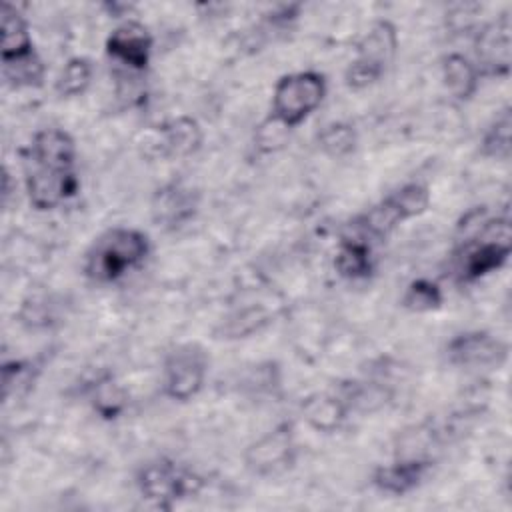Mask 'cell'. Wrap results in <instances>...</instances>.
<instances>
[{
	"mask_svg": "<svg viewBox=\"0 0 512 512\" xmlns=\"http://www.w3.org/2000/svg\"><path fill=\"white\" fill-rule=\"evenodd\" d=\"M512 254L508 214L488 216L484 206L468 210L456 226L454 276L462 284L478 282L498 272Z\"/></svg>",
	"mask_w": 512,
	"mask_h": 512,
	"instance_id": "6da1fadb",
	"label": "cell"
},
{
	"mask_svg": "<svg viewBox=\"0 0 512 512\" xmlns=\"http://www.w3.org/2000/svg\"><path fill=\"white\" fill-rule=\"evenodd\" d=\"M150 250L152 244L144 230L132 226H114L92 242L84 256L82 272L98 286L116 284L132 270L144 266Z\"/></svg>",
	"mask_w": 512,
	"mask_h": 512,
	"instance_id": "7a4b0ae2",
	"label": "cell"
},
{
	"mask_svg": "<svg viewBox=\"0 0 512 512\" xmlns=\"http://www.w3.org/2000/svg\"><path fill=\"white\" fill-rule=\"evenodd\" d=\"M134 486L146 502L162 510H172L178 502L200 494L204 478L174 458L158 456L138 466Z\"/></svg>",
	"mask_w": 512,
	"mask_h": 512,
	"instance_id": "3957f363",
	"label": "cell"
},
{
	"mask_svg": "<svg viewBox=\"0 0 512 512\" xmlns=\"http://www.w3.org/2000/svg\"><path fill=\"white\" fill-rule=\"evenodd\" d=\"M432 202L430 188L422 182H406L380 202L354 218L352 228L370 240H384L402 222L422 216Z\"/></svg>",
	"mask_w": 512,
	"mask_h": 512,
	"instance_id": "277c9868",
	"label": "cell"
},
{
	"mask_svg": "<svg viewBox=\"0 0 512 512\" xmlns=\"http://www.w3.org/2000/svg\"><path fill=\"white\" fill-rule=\"evenodd\" d=\"M398 46L396 24L388 18L374 20L356 42V56L344 70V84L350 90H364L376 84L394 62Z\"/></svg>",
	"mask_w": 512,
	"mask_h": 512,
	"instance_id": "5b68a950",
	"label": "cell"
},
{
	"mask_svg": "<svg viewBox=\"0 0 512 512\" xmlns=\"http://www.w3.org/2000/svg\"><path fill=\"white\" fill-rule=\"evenodd\" d=\"M326 92V76L318 70L282 74L272 90L270 116L284 124L288 130H294L320 108Z\"/></svg>",
	"mask_w": 512,
	"mask_h": 512,
	"instance_id": "8992f818",
	"label": "cell"
},
{
	"mask_svg": "<svg viewBox=\"0 0 512 512\" xmlns=\"http://www.w3.org/2000/svg\"><path fill=\"white\" fill-rule=\"evenodd\" d=\"M24 188L30 206L46 212L80 192V176L76 164L48 162L24 154Z\"/></svg>",
	"mask_w": 512,
	"mask_h": 512,
	"instance_id": "52a82bcc",
	"label": "cell"
},
{
	"mask_svg": "<svg viewBox=\"0 0 512 512\" xmlns=\"http://www.w3.org/2000/svg\"><path fill=\"white\" fill-rule=\"evenodd\" d=\"M210 356L198 342H186L172 348L162 362V394L172 402L196 398L208 376Z\"/></svg>",
	"mask_w": 512,
	"mask_h": 512,
	"instance_id": "ba28073f",
	"label": "cell"
},
{
	"mask_svg": "<svg viewBox=\"0 0 512 512\" xmlns=\"http://www.w3.org/2000/svg\"><path fill=\"white\" fill-rule=\"evenodd\" d=\"M246 470L256 476H278L288 472L298 460V440L294 422L284 420L252 440L242 454Z\"/></svg>",
	"mask_w": 512,
	"mask_h": 512,
	"instance_id": "9c48e42d",
	"label": "cell"
},
{
	"mask_svg": "<svg viewBox=\"0 0 512 512\" xmlns=\"http://www.w3.org/2000/svg\"><path fill=\"white\" fill-rule=\"evenodd\" d=\"M444 354L450 366L462 370H498L508 362L510 346L488 330H466L446 342Z\"/></svg>",
	"mask_w": 512,
	"mask_h": 512,
	"instance_id": "30bf717a",
	"label": "cell"
},
{
	"mask_svg": "<svg viewBox=\"0 0 512 512\" xmlns=\"http://www.w3.org/2000/svg\"><path fill=\"white\" fill-rule=\"evenodd\" d=\"M474 58L482 78H506L512 64V20L504 12L498 18L482 24L472 40Z\"/></svg>",
	"mask_w": 512,
	"mask_h": 512,
	"instance_id": "8fae6325",
	"label": "cell"
},
{
	"mask_svg": "<svg viewBox=\"0 0 512 512\" xmlns=\"http://www.w3.org/2000/svg\"><path fill=\"white\" fill-rule=\"evenodd\" d=\"M198 210L200 192L182 180H172L158 186L150 200V216L154 224L166 232L180 230L192 222Z\"/></svg>",
	"mask_w": 512,
	"mask_h": 512,
	"instance_id": "7c38bea8",
	"label": "cell"
},
{
	"mask_svg": "<svg viewBox=\"0 0 512 512\" xmlns=\"http://www.w3.org/2000/svg\"><path fill=\"white\" fill-rule=\"evenodd\" d=\"M104 52L110 60L124 66L128 72L142 74L152 60L154 38L142 22L128 18L106 36Z\"/></svg>",
	"mask_w": 512,
	"mask_h": 512,
	"instance_id": "4fadbf2b",
	"label": "cell"
},
{
	"mask_svg": "<svg viewBox=\"0 0 512 512\" xmlns=\"http://www.w3.org/2000/svg\"><path fill=\"white\" fill-rule=\"evenodd\" d=\"M434 458L394 456L388 464H378L370 474V484L386 496H406L414 492L430 474Z\"/></svg>",
	"mask_w": 512,
	"mask_h": 512,
	"instance_id": "5bb4252c",
	"label": "cell"
},
{
	"mask_svg": "<svg viewBox=\"0 0 512 512\" xmlns=\"http://www.w3.org/2000/svg\"><path fill=\"white\" fill-rule=\"evenodd\" d=\"M334 270L344 280H366L376 270V256L372 240L364 234L352 230L338 240L334 252Z\"/></svg>",
	"mask_w": 512,
	"mask_h": 512,
	"instance_id": "9a60e30c",
	"label": "cell"
},
{
	"mask_svg": "<svg viewBox=\"0 0 512 512\" xmlns=\"http://www.w3.org/2000/svg\"><path fill=\"white\" fill-rule=\"evenodd\" d=\"M350 414L348 404L338 392H314L300 402V416L318 434L338 432Z\"/></svg>",
	"mask_w": 512,
	"mask_h": 512,
	"instance_id": "2e32d148",
	"label": "cell"
},
{
	"mask_svg": "<svg viewBox=\"0 0 512 512\" xmlns=\"http://www.w3.org/2000/svg\"><path fill=\"white\" fill-rule=\"evenodd\" d=\"M204 142V130L192 116H176L166 120L158 130V152L164 158L194 156Z\"/></svg>",
	"mask_w": 512,
	"mask_h": 512,
	"instance_id": "e0dca14e",
	"label": "cell"
},
{
	"mask_svg": "<svg viewBox=\"0 0 512 512\" xmlns=\"http://www.w3.org/2000/svg\"><path fill=\"white\" fill-rule=\"evenodd\" d=\"M0 24H2V50H0L2 64H10L36 54L28 20L14 4L2 2Z\"/></svg>",
	"mask_w": 512,
	"mask_h": 512,
	"instance_id": "ac0fdd59",
	"label": "cell"
},
{
	"mask_svg": "<svg viewBox=\"0 0 512 512\" xmlns=\"http://www.w3.org/2000/svg\"><path fill=\"white\" fill-rule=\"evenodd\" d=\"M86 400L94 414L106 422L120 418L128 408V392L110 370L98 372L86 384Z\"/></svg>",
	"mask_w": 512,
	"mask_h": 512,
	"instance_id": "d6986e66",
	"label": "cell"
},
{
	"mask_svg": "<svg viewBox=\"0 0 512 512\" xmlns=\"http://www.w3.org/2000/svg\"><path fill=\"white\" fill-rule=\"evenodd\" d=\"M440 76L446 92L458 100L468 102L480 88V72L470 56L462 52H448L440 62Z\"/></svg>",
	"mask_w": 512,
	"mask_h": 512,
	"instance_id": "ffe728a7",
	"label": "cell"
},
{
	"mask_svg": "<svg viewBox=\"0 0 512 512\" xmlns=\"http://www.w3.org/2000/svg\"><path fill=\"white\" fill-rule=\"evenodd\" d=\"M26 156L38 158V160H50V162H62V164H76L78 150L76 142L70 132L64 128L48 126L34 132Z\"/></svg>",
	"mask_w": 512,
	"mask_h": 512,
	"instance_id": "44dd1931",
	"label": "cell"
},
{
	"mask_svg": "<svg viewBox=\"0 0 512 512\" xmlns=\"http://www.w3.org/2000/svg\"><path fill=\"white\" fill-rule=\"evenodd\" d=\"M338 394L344 398L350 412H374L386 406L392 398V390L374 380H348L340 384Z\"/></svg>",
	"mask_w": 512,
	"mask_h": 512,
	"instance_id": "7402d4cb",
	"label": "cell"
},
{
	"mask_svg": "<svg viewBox=\"0 0 512 512\" xmlns=\"http://www.w3.org/2000/svg\"><path fill=\"white\" fill-rule=\"evenodd\" d=\"M480 154L490 160L506 162L512 154V108L504 106L488 124L480 138Z\"/></svg>",
	"mask_w": 512,
	"mask_h": 512,
	"instance_id": "603a6c76",
	"label": "cell"
},
{
	"mask_svg": "<svg viewBox=\"0 0 512 512\" xmlns=\"http://www.w3.org/2000/svg\"><path fill=\"white\" fill-rule=\"evenodd\" d=\"M316 144L330 158H346L358 148V130L348 120H332L320 128Z\"/></svg>",
	"mask_w": 512,
	"mask_h": 512,
	"instance_id": "cb8c5ba5",
	"label": "cell"
},
{
	"mask_svg": "<svg viewBox=\"0 0 512 512\" xmlns=\"http://www.w3.org/2000/svg\"><path fill=\"white\" fill-rule=\"evenodd\" d=\"M92 76H94L92 60L86 56H72L60 68L54 80V90L60 98L82 96L90 88Z\"/></svg>",
	"mask_w": 512,
	"mask_h": 512,
	"instance_id": "d4e9b609",
	"label": "cell"
},
{
	"mask_svg": "<svg viewBox=\"0 0 512 512\" xmlns=\"http://www.w3.org/2000/svg\"><path fill=\"white\" fill-rule=\"evenodd\" d=\"M444 304V290L442 286L432 280V278H414L402 298H400V306L408 312H418V314H424V312H434V310H440Z\"/></svg>",
	"mask_w": 512,
	"mask_h": 512,
	"instance_id": "484cf974",
	"label": "cell"
},
{
	"mask_svg": "<svg viewBox=\"0 0 512 512\" xmlns=\"http://www.w3.org/2000/svg\"><path fill=\"white\" fill-rule=\"evenodd\" d=\"M266 324H270V314L262 306H248L222 322L218 338H226V340L248 338L250 334L262 330Z\"/></svg>",
	"mask_w": 512,
	"mask_h": 512,
	"instance_id": "4316f807",
	"label": "cell"
},
{
	"mask_svg": "<svg viewBox=\"0 0 512 512\" xmlns=\"http://www.w3.org/2000/svg\"><path fill=\"white\" fill-rule=\"evenodd\" d=\"M2 76L12 88H40L46 78V64L40 54L2 64Z\"/></svg>",
	"mask_w": 512,
	"mask_h": 512,
	"instance_id": "83f0119b",
	"label": "cell"
},
{
	"mask_svg": "<svg viewBox=\"0 0 512 512\" xmlns=\"http://www.w3.org/2000/svg\"><path fill=\"white\" fill-rule=\"evenodd\" d=\"M38 376V368L30 360H6L2 366V392L4 400L24 396L30 392Z\"/></svg>",
	"mask_w": 512,
	"mask_h": 512,
	"instance_id": "f1b7e54d",
	"label": "cell"
},
{
	"mask_svg": "<svg viewBox=\"0 0 512 512\" xmlns=\"http://www.w3.org/2000/svg\"><path fill=\"white\" fill-rule=\"evenodd\" d=\"M288 136H290V130L278 120H274L272 116H268L254 130V148L260 154H274L288 144Z\"/></svg>",
	"mask_w": 512,
	"mask_h": 512,
	"instance_id": "f546056e",
	"label": "cell"
},
{
	"mask_svg": "<svg viewBox=\"0 0 512 512\" xmlns=\"http://www.w3.org/2000/svg\"><path fill=\"white\" fill-rule=\"evenodd\" d=\"M280 366L272 360L256 364L252 368V372L246 378V386L252 388V392H256L258 396L262 394H274V390L280 388Z\"/></svg>",
	"mask_w": 512,
	"mask_h": 512,
	"instance_id": "4dcf8cb0",
	"label": "cell"
}]
</instances>
